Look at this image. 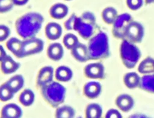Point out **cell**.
<instances>
[{
    "label": "cell",
    "mask_w": 154,
    "mask_h": 118,
    "mask_svg": "<svg viewBox=\"0 0 154 118\" xmlns=\"http://www.w3.org/2000/svg\"><path fill=\"white\" fill-rule=\"evenodd\" d=\"M128 118H151V117L143 114L136 113V114H134L129 116Z\"/></svg>",
    "instance_id": "d6a6232c"
},
{
    "label": "cell",
    "mask_w": 154,
    "mask_h": 118,
    "mask_svg": "<svg viewBox=\"0 0 154 118\" xmlns=\"http://www.w3.org/2000/svg\"><path fill=\"white\" fill-rule=\"evenodd\" d=\"M10 34V30L5 25H0V42L5 40Z\"/></svg>",
    "instance_id": "1f68e13d"
},
{
    "label": "cell",
    "mask_w": 154,
    "mask_h": 118,
    "mask_svg": "<svg viewBox=\"0 0 154 118\" xmlns=\"http://www.w3.org/2000/svg\"><path fill=\"white\" fill-rule=\"evenodd\" d=\"M19 101L23 105L29 106L34 101V94L29 89L25 90L20 94L19 96Z\"/></svg>",
    "instance_id": "d4e9b609"
},
{
    "label": "cell",
    "mask_w": 154,
    "mask_h": 118,
    "mask_svg": "<svg viewBox=\"0 0 154 118\" xmlns=\"http://www.w3.org/2000/svg\"><path fill=\"white\" fill-rule=\"evenodd\" d=\"M102 90L101 85L98 82L91 81L87 82L84 87V93L89 98H97L100 93Z\"/></svg>",
    "instance_id": "30bf717a"
},
{
    "label": "cell",
    "mask_w": 154,
    "mask_h": 118,
    "mask_svg": "<svg viewBox=\"0 0 154 118\" xmlns=\"http://www.w3.org/2000/svg\"><path fill=\"white\" fill-rule=\"evenodd\" d=\"M14 94L7 83L0 86V100L7 101L13 98Z\"/></svg>",
    "instance_id": "4316f807"
},
{
    "label": "cell",
    "mask_w": 154,
    "mask_h": 118,
    "mask_svg": "<svg viewBox=\"0 0 154 118\" xmlns=\"http://www.w3.org/2000/svg\"><path fill=\"white\" fill-rule=\"evenodd\" d=\"M139 86L144 90L154 93V73L144 76L141 79Z\"/></svg>",
    "instance_id": "ac0fdd59"
},
{
    "label": "cell",
    "mask_w": 154,
    "mask_h": 118,
    "mask_svg": "<svg viewBox=\"0 0 154 118\" xmlns=\"http://www.w3.org/2000/svg\"><path fill=\"white\" fill-rule=\"evenodd\" d=\"M146 2L147 4H152V3H154V0H146Z\"/></svg>",
    "instance_id": "d590c367"
},
{
    "label": "cell",
    "mask_w": 154,
    "mask_h": 118,
    "mask_svg": "<svg viewBox=\"0 0 154 118\" xmlns=\"http://www.w3.org/2000/svg\"><path fill=\"white\" fill-rule=\"evenodd\" d=\"M22 42V41L16 38H11L7 42V46L8 49L14 54V55L20 57Z\"/></svg>",
    "instance_id": "cb8c5ba5"
},
{
    "label": "cell",
    "mask_w": 154,
    "mask_h": 118,
    "mask_svg": "<svg viewBox=\"0 0 154 118\" xmlns=\"http://www.w3.org/2000/svg\"><path fill=\"white\" fill-rule=\"evenodd\" d=\"M6 83L12 92L15 93L23 87L24 81L21 75H15L11 78Z\"/></svg>",
    "instance_id": "44dd1931"
},
{
    "label": "cell",
    "mask_w": 154,
    "mask_h": 118,
    "mask_svg": "<svg viewBox=\"0 0 154 118\" xmlns=\"http://www.w3.org/2000/svg\"><path fill=\"white\" fill-rule=\"evenodd\" d=\"M102 15L103 20L106 23L111 24L114 23L116 19L117 18V12L114 8L112 7H108L103 10Z\"/></svg>",
    "instance_id": "603a6c76"
},
{
    "label": "cell",
    "mask_w": 154,
    "mask_h": 118,
    "mask_svg": "<svg viewBox=\"0 0 154 118\" xmlns=\"http://www.w3.org/2000/svg\"><path fill=\"white\" fill-rule=\"evenodd\" d=\"M43 46V42L38 39H32L22 41L20 57L40 52Z\"/></svg>",
    "instance_id": "5b68a950"
},
{
    "label": "cell",
    "mask_w": 154,
    "mask_h": 118,
    "mask_svg": "<svg viewBox=\"0 0 154 118\" xmlns=\"http://www.w3.org/2000/svg\"><path fill=\"white\" fill-rule=\"evenodd\" d=\"M68 10L69 8L67 5L62 3H57L51 8L50 14L54 19H60L67 14Z\"/></svg>",
    "instance_id": "4fadbf2b"
},
{
    "label": "cell",
    "mask_w": 154,
    "mask_h": 118,
    "mask_svg": "<svg viewBox=\"0 0 154 118\" xmlns=\"http://www.w3.org/2000/svg\"><path fill=\"white\" fill-rule=\"evenodd\" d=\"M72 54L73 57L80 61H85L89 57L88 50L87 47L80 43H78L72 49Z\"/></svg>",
    "instance_id": "7c38bea8"
},
{
    "label": "cell",
    "mask_w": 154,
    "mask_h": 118,
    "mask_svg": "<svg viewBox=\"0 0 154 118\" xmlns=\"http://www.w3.org/2000/svg\"><path fill=\"white\" fill-rule=\"evenodd\" d=\"M14 5H23L26 4L29 0H12Z\"/></svg>",
    "instance_id": "836d02e7"
},
{
    "label": "cell",
    "mask_w": 154,
    "mask_h": 118,
    "mask_svg": "<svg viewBox=\"0 0 154 118\" xmlns=\"http://www.w3.org/2000/svg\"><path fill=\"white\" fill-rule=\"evenodd\" d=\"M144 36V28L138 22L130 21L124 30L123 34V40L131 43H138L141 41Z\"/></svg>",
    "instance_id": "3957f363"
},
{
    "label": "cell",
    "mask_w": 154,
    "mask_h": 118,
    "mask_svg": "<svg viewBox=\"0 0 154 118\" xmlns=\"http://www.w3.org/2000/svg\"><path fill=\"white\" fill-rule=\"evenodd\" d=\"M120 57L125 66L134 67L141 57L140 49L133 43L123 40L120 46Z\"/></svg>",
    "instance_id": "6da1fadb"
},
{
    "label": "cell",
    "mask_w": 154,
    "mask_h": 118,
    "mask_svg": "<svg viewBox=\"0 0 154 118\" xmlns=\"http://www.w3.org/2000/svg\"><path fill=\"white\" fill-rule=\"evenodd\" d=\"M131 16L128 13H123L117 16L113 24V34L115 36L123 38V34L125 28L128 23L131 21Z\"/></svg>",
    "instance_id": "8992f818"
},
{
    "label": "cell",
    "mask_w": 154,
    "mask_h": 118,
    "mask_svg": "<svg viewBox=\"0 0 154 118\" xmlns=\"http://www.w3.org/2000/svg\"><path fill=\"white\" fill-rule=\"evenodd\" d=\"M141 78L138 73L132 72L124 75L123 81L125 85L129 88H134L140 85Z\"/></svg>",
    "instance_id": "9a60e30c"
},
{
    "label": "cell",
    "mask_w": 154,
    "mask_h": 118,
    "mask_svg": "<svg viewBox=\"0 0 154 118\" xmlns=\"http://www.w3.org/2000/svg\"><path fill=\"white\" fill-rule=\"evenodd\" d=\"M1 114L2 117L4 118H20L22 111L17 105L8 104L2 108Z\"/></svg>",
    "instance_id": "9c48e42d"
},
{
    "label": "cell",
    "mask_w": 154,
    "mask_h": 118,
    "mask_svg": "<svg viewBox=\"0 0 154 118\" xmlns=\"http://www.w3.org/2000/svg\"><path fill=\"white\" fill-rule=\"evenodd\" d=\"M72 76V70L67 67L60 66L55 72L56 78L60 81H67Z\"/></svg>",
    "instance_id": "7402d4cb"
},
{
    "label": "cell",
    "mask_w": 154,
    "mask_h": 118,
    "mask_svg": "<svg viewBox=\"0 0 154 118\" xmlns=\"http://www.w3.org/2000/svg\"><path fill=\"white\" fill-rule=\"evenodd\" d=\"M53 75L52 69L50 67H46L42 69L38 76V84L39 85H45L49 83L52 78Z\"/></svg>",
    "instance_id": "d6986e66"
},
{
    "label": "cell",
    "mask_w": 154,
    "mask_h": 118,
    "mask_svg": "<svg viewBox=\"0 0 154 118\" xmlns=\"http://www.w3.org/2000/svg\"><path fill=\"white\" fill-rule=\"evenodd\" d=\"M84 72L85 75L88 78H102L104 75V67L101 63H91L85 66Z\"/></svg>",
    "instance_id": "52a82bcc"
},
{
    "label": "cell",
    "mask_w": 154,
    "mask_h": 118,
    "mask_svg": "<svg viewBox=\"0 0 154 118\" xmlns=\"http://www.w3.org/2000/svg\"><path fill=\"white\" fill-rule=\"evenodd\" d=\"M1 118H4V117H1Z\"/></svg>",
    "instance_id": "74e56055"
},
{
    "label": "cell",
    "mask_w": 154,
    "mask_h": 118,
    "mask_svg": "<svg viewBox=\"0 0 154 118\" xmlns=\"http://www.w3.org/2000/svg\"><path fill=\"white\" fill-rule=\"evenodd\" d=\"M102 108L97 104H91L86 109L87 118H102Z\"/></svg>",
    "instance_id": "ffe728a7"
},
{
    "label": "cell",
    "mask_w": 154,
    "mask_h": 118,
    "mask_svg": "<svg viewBox=\"0 0 154 118\" xmlns=\"http://www.w3.org/2000/svg\"><path fill=\"white\" fill-rule=\"evenodd\" d=\"M6 53L2 46H0V61H1L6 56Z\"/></svg>",
    "instance_id": "e575fe53"
},
{
    "label": "cell",
    "mask_w": 154,
    "mask_h": 118,
    "mask_svg": "<svg viewBox=\"0 0 154 118\" xmlns=\"http://www.w3.org/2000/svg\"><path fill=\"white\" fill-rule=\"evenodd\" d=\"M63 46L58 43L51 45L48 49V55L49 57L53 60H59L63 55Z\"/></svg>",
    "instance_id": "e0dca14e"
},
{
    "label": "cell",
    "mask_w": 154,
    "mask_h": 118,
    "mask_svg": "<svg viewBox=\"0 0 154 118\" xmlns=\"http://www.w3.org/2000/svg\"><path fill=\"white\" fill-rule=\"evenodd\" d=\"M45 32L48 39L51 40H56L61 36L62 28L58 23L51 22L47 25Z\"/></svg>",
    "instance_id": "5bb4252c"
},
{
    "label": "cell",
    "mask_w": 154,
    "mask_h": 118,
    "mask_svg": "<svg viewBox=\"0 0 154 118\" xmlns=\"http://www.w3.org/2000/svg\"><path fill=\"white\" fill-rule=\"evenodd\" d=\"M128 7L132 10L140 8L143 4V0H126Z\"/></svg>",
    "instance_id": "f546056e"
},
{
    "label": "cell",
    "mask_w": 154,
    "mask_h": 118,
    "mask_svg": "<svg viewBox=\"0 0 154 118\" xmlns=\"http://www.w3.org/2000/svg\"><path fill=\"white\" fill-rule=\"evenodd\" d=\"M43 21V17L42 15L36 13H29L22 17H21L17 25L19 26V29L22 30H38L42 22Z\"/></svg>",
    "instance_id": "277c9868"
},
{
    "label": "cell",
    "mask_w": 154,
    "mask_h": 118,
    "mask_svg": "<svg viewBox=\"0 0 154 118\" xmlns=\"http://www.w3.org/2000/svg\"><path fill=\"white\" fill-rule=\"evenodd\" d=\"M105 118H123L122 114L119 110L111 108L109 109L106 113Z\"/></svg>",
    "instance_id": "4dcf8cb0"
},
{
    "label": "cell",
    "mask_w": 154,
    "mask_h": 118,
    "mask_svg": "<svg viewBox=\"0 0 154 118\" xmlns=\"http://www.w3.org/2000/svg\"><path fill=\"white\" fill-rule=\"evenodd\" d=\"M1 69L5 74H10L17 70L19 67L18 63L15 61L11 57L6 55L1 61Z\"/></svg>",
    "instance_id": "8fae6325"
},
{
    "label": "cell",
    "mask_w": 154,
    "mask_h": 118,
    "mask_svg": "<svg viewBox=\"0 0 154 118\" xmlns=\"http://www.w3.org/2000/svg\"><path fill=\"white\" fill-rule=\"evenodd\" d=\"M109 53V44L107 36L100 33L91 41L88 48L89 57L93 58H99L106 57Z\"/></svg>",
    "instance_id": "7a4b0ae2"
},
{
    "label": "cell",
    "mask_w": 154,
    "mask_h": 118,
    "mask_svg": "<svg viewBox=\"0 0 154 118\" xmlns=\"http://www.w3.org/2000/svg\"><path fill=\"white\" fill-rule=\"evenodd\" d=\"M75 112L73 109L69 106H63L57 109L56 118H73Z\"/></svg>",
    "instance_id": "484cf974"
},
{
    "label": "cell",
    "mask_w": 154,
    "mask_h": 118,
    "mask_svg": "<svg viewBox=\"0 0 154 118\" xmlns=\"http://www.w3.org/2000/svg\"><path fill=\"white\" fill-rule=\"evenodd\" d=\"M12 0H0V13H5L10 11L13 7Z\"/></svg>",
    "instance_id": "f1b7e54d"
},
{
    "label": "cell",
    "mask_w": 154,
    "mask_h": 118,
    "mask_svg": "<svg viewBox=\"0 0 154 118\" xmlns=\"http://www.w3.org/2000/svg\"><path fill=\"white\" fill-rule=\"evenodd\" d=\"M63 43L68 49H72L78 43V38L72 34H66L63 39Z\"/></svg>",
    "instance_id": "83f0119b"
},
{
    "label": "cell",
    "mask_w": 154,
    "mask_h": 118,
    "mask_svg": "<svg viewBox=\"0 0 154 118\" xmlns=\"http://www.w3.org/2000/svg\"><path fill=\"white\" fill-rule=\"evenodd\" d=\"M66 1H70V0H66Z\"/></svg>",
    "instance_id": "8d00e7d4"
},
{
    "label": "cell",
    "mask_w": 154,
    "mask_h": 118,
    "mask_svg": "<svg viewBox=\"0 0 154 118\" xmlns=\"http://www.w3.org/2000/svg\"><path fill=\"white\" fill-rule=\"evenodd\" d=\"M116 104L122 111L128 112L133 108L134 101L131 96L128 94H122L117 98Z\"/></svg>",
    "instance_id": "ba28073f"
},
{
    "label": "cell",
    "mask_w": 154,
    "mask_h": 118,
    "mask_svg": "<svg viewBox=\"0 0 154 118\" xmlns=\"http://www.w3.org/2000/svg\"><path fill=\"white\" fill-rule=\"evenodd\" d=\"M138 70L143 74L154 73V59L151 57H147L141 61L138 66Z\"/></svg>",
    "instance_id": "2e32d148"
}]
</instances>
